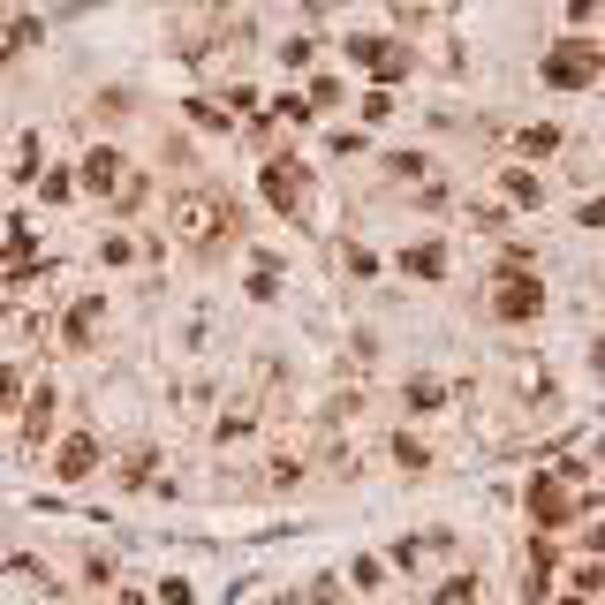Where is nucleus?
<instances>
[{"mask_svg": "<svg viewBox=\"0 0 605 605\" xmlns=\"http://www.w3.org/2000/svg\"><path fill=\"white\" fill-rule=\"evenodd\" d=\"M265 197H273L280 212H303V174H295L288 159H273V167H265Z\"/></svg>", "mask_w": 605, "mask_h": 605, "instance_id": "nucleus-3", "label": "nucleus"}, {"mask_svg": "<svg viewBox=\"0 0 605 605\" xmlns=\"http://www.w3.org/2000/svg\"><path fill=\"white\" fill-rule=\"evenodd\" d=\"M174 235L197 242V250H205V242H227L235 235V205H227L220 190H182L174 197Z\"/></svg>", "mask_w": 605, "mask_h": 605, "instance_id": "nucleus-1", "label": "nucleus"}, {"mask_svg": "<svg viewBox=\"0 0 605 605\" xmlns=\"http://www.w3.org/2000/svg\"><path fill=\"white\" fill-rule=\"evenodd\" d=\"M91 454H99L91 439H69V447H61V477H84V469H91Z\"/></svg>", "mask_w": 605, "mask_h": 605, "instance_id": "nucleus-7", "label": "nucleus"}, {"mask_svg": "<svg viewBox=\"0 0 605 605\" xmlns=\"http://www.w3.org/2000/svg\"><path fill=\"white\" fill-rule=\"evenodd\" d=\"M530 507H537V522H560V515H568V492H560V484H537Z\"/></svg>", "mask_w": 605, "mask_h": 605, "instance_id": "nucleus-6", "label": "nucleus"}, {"mask_svg": "<svg viewBox=\"0 0 605 605\" xmlns=\"http://www.w3.org/2000/svg\"><path fill=\"white\" fill-rule=\"evenodd\" d=\"M598 76V46H583V38H568V46H553L545 53V84H590Z\"/></svg>", "mask_w": 605, "mask_h": 605, "instance_id": "nucleus-2", "label": "nucleus"}, {"mask_svg": "<svg viewBox=\"0 0 605 605\" xmlns=\"http://www.w3.org/2000/svg\"><path fill=\"white\" fill-rule=\"evenodd\" d=\"M114 174H121V152H91L84 159V182H91V190H121Z\"/></svg>", "mask_w": 605, "mask_h": 605, "instance_id": "nucleus-5", "label": "nucleus"}, {"mask_svg": "<svg viewBox=\"0 0 605 605\" xmlns=\"http://www.w3.org/2000/svg\"><path fill=\"white\" fill-rule=\"evenodd\" d=\"M545 311V288H530V280H507L500 288V318H537Z\"/></svg>", "mask_w": 605, "mask_h": 605, "instance_id": "nucleus-4", "label": "nucleus"}, {"mask_svg": "<svg viewBox=\"0 0 605 605\" xmlns=\"http://www.w3.org/2000/svg\"><path fill=\"white\" fill-rule=\"evenodd\" d=\"M598 379H605V341H598Z\"/></svg>", "mask_w": 605, "mask_h": 605, "instance_id": "nucleus-9", "label": "nucleus"}, {"mask_svg": "<svg viewBox=\"0 0 605 605\" xmlns=\"http://www.w3.org/2000/svg\"><path fill=\"white\" fill-rule=\"evenodd\" d=\"M583 220H590V227H605V197H598V205H583Z\"/></svg>", "mask_w": 605, "mask_h": 605, "instance_id": "nucleus-8", "label": "nucleus"}]
</instances>
